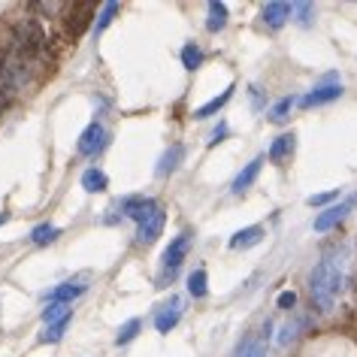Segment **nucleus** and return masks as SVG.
<instances>
[{"mask_svg":"<svg viewBox=\"0 0 357 357\" xmlns=\"http://www.w3.org/2000/svg\"><path fill=\"white\" fill-rule=\"evenodd\" d=\"M82 284H73V282H67V284H58L55 291H49L46 294V300L49 303H70V300H76V297H82Z\"/></svg>","mask_w":357,"mask_h":357,"instance_id":"obj_15","label":"nucleus"},{"mask_svg":"<svg viewBox=\"0 0 357 357\" xmlns=\"http://www.w3.org/2000/svg\"><path fill=\"white\" fill-rule=\"evenodd\" d=\"M88 15H91V10H88L85 3H73V19L67 22L70 33H82V31H85V22H88Z\"/></svg>","mask_w":357,"mask_h":357,"instance_id":"obj_22","label":"nucleus"},{"mask_svg":"<svg viewBox=\"0 0 357 357\" xmlns=\"http://www.w3.org/2000/svg\"><path fill=\"white\" fill-rule=\"evenodd\" d=\"M264 239V227L255 225V227H245V230H236L234 236H230V248H236V252H243V248H252Z\"/></svg>","mask_w":357,"mask_h":357,"instance_id":"obj_10","label":"nucleus"},{"mask_svg":"<svg viewBox=\"0 0 357 357\" xmlns=\"http://www.w3.org/2000/svg\"><path fill=\"white\" fill-rule=\"evenodd\" d=\"M31 239L37 245H49V243H55V239H58V227L49 225V221H46V225H37V227H33V234H31Z\"/></svg>","mask_w":357,"mask_h":357,"instance_id":"obj_23","label":"nucleus"},{"mask_svg":"<svg viewBox=\"0 0 357 357\" xmlns=\"http://www.w3.org/2000/svg\"><path fill=\"white\" fill-rule=\"evenodd\" d=\"M336 197H339V188L327 191V194H315V197H309V206H327V203L336 200Z\"/></svg>","mask_w":357,"mask_h":357,"instance_id":"obj_29","label":"nucleus"},{"mask_svg":"<svg viewBox=\"0 0 357 357\" xmlns=\"http://www.w3.org/2000/svg\"><path fill=\"white\" fill-rule=\"evenodd\" d=\"M236 357H266V348L261 339H243V345L236 348Z\"/></svg>","mask_w":357,"mask_h":357,"instance_id":"obj_24","label":"nucleus"},{"mask_svg":"<svg viewBox=\"0 0 357 357\" xmlns=\"http://www.w3.org/2000/svg\"><path fill=\"white\" fill-rule=\"evenodd\" d=\"M3 100H6V97H3V94H0V106H3Z\"/></svg>","mask_w":357,"mask_h":357,"instance_id":"obj_33","label":"nucleus"},{"mask_svg":"<svg viewBox=\"0 0 357 357\" xmlns=\"http://www.w3.org/2000/svg\"><path fill=\"white\" fill-rule=\"evenodd\" d=\"M203 58H206V55L200 52L197 43H185V46H182V67L185 70H197L203 64Z\"/></svg>","mask_w":357,"mask_h":357,"instance_id":"obj_20","label":"nucleus"},{"mask_svg":"<svg viewBox=\"0 0 357 357\" xmlns=\"http://www.w3.org/2000/svg\"><path fill=\"white\" fill-rule=\"evenodd\" d=\"M119 0H109V3L103 6V13H100V19H97V24H94V33H103L106 28H109V22L115 19V13H119Z\"/></svg>","mask_w":357,"mask_h":357,"instance_id":"obj_25","label":"nucleus"},{"mask_svg":"<svg viewBox=\"0 0 357 357\" xmlns=\"http://www.w3.org/2000/svg\"><path fill=\"white\" fill-rule=\"evenodd\" d=\"M124 212H128V218H133V225H146L151 215H158L160 206L151 197H128L124 200Z\"/></svg>","mask_w":357,"mask_h":357,"instance_id":"obj_3","label":"nucleus"},{"mask_svg":"<svg viewBox=\"0 0 357 357\" xmlns=\"http://www.w3.org/2000/svg\"><path fill=\"white\" fill-rule=\"evenodd\" d=\"M206 291H209V275H206V270H194L188 275V294L200 300V297H206Z\"/></svg>","mask_w":357,"mask_h":357,"instance_id":"obj_18","label":"nucleus"},{"mask_svg":"<svg viewBox=\"0 0 357 357\" xmlns=\"http://www.w3.org/2000/svg\"><path fill=\"white\" fill-rule=\"evenodd\" d=\"M297 6V19H300V24L303 22H309V15H312V3H294Z\"/></svg>","mask_w":357,"mask_h":357,"instance_id":"obj_30","label":"nucleus"},{"mask_svg":"<svg viewBox=\"0 0 357 357\" xmlns=\"http://www.w3.org/2000/svg\"><path fill=\"white\" fill-rule=\"evenodd\" d=\"M294 303H297V294H291V291H284L282 297H279V306H282V309H291Z\"/></svg>","mask_w":357,"mask_h":357,"instance_id":"obj_31","label":"nucleus"},{"mask_svg":"<svg viewBox=\"0 0 357 357\" xmlns=\"http://www.w3.org/2000/svg\"><path fill=\"white\" fill-rule=\"evenodd\" d=\"M67 327H70V318H67V321H58V324H52V327H46V330H43V336H40V342H58V339L67 333Z\"/></svg>","mask_w":357,"mask_h":357,"instance_id":"obj_28","label":"nucleus"},{"mask_svg":"<svg viewBox=\"0 0 357 357\" xmlns=\"http://www.w3.org/2000/svg\"><path fill=\"white\" fill-rule=\"evenodd\" d=\"M206 10H209V15H206V28H209L212 33L225 31V24H227V6L221 3V0H212Z\"/></svg>","mask_w":357,"mask_h":357,"instance_id":"obj_13","label":"nucleus"},{"mask_svg":"<svg viewBox=\"0 0 357 357\" xmlns=\"http://www.w3.org/2000/svg\"><path fill=\"white\" fill-rule=\"evenodd\" d=\"M3 221H6V215H3V212H0V225H3Z\"/></svg>","mask_w":357,"mask_h":357,"instance_id":"obj_32","label":"nucleus"},{"mask_svg":"<svg viewBox=\"0 0 357 357\" xmlns=\"http://www.w3.org/2000/svg\"><path fill=\"white\" fill-rule=\"evenodd\" d=\"M70 318V306L67 303H49L46 312H43V324L52 327V324H58V321H67Z\"/></svg>","mask_w":357,"mask_h":357,"instance_id":"obj_19","label":"nucleus"},{"mask_svg":"<svg viewBox=\"0 0 357 357\" xmlns=\"http://www.w3.org/2000/svg\"><path fill=\"white\" fill-rule=\"evenodd\" d=\"M185 255H188V236H176L173 243H169V248L164 252V270H167V275L160 279V284H167L169 279H173V270L176 266H182V261H185Z\"/></svg>","mask_w":357,"mask_h":357,"instance_id":"obj_4","label":"nucleus"},{"mask_svg":"<svg viewBox=\"0 0 357 357\" xmlns=\"http://www.w3.org/2000/svg\"><path fill=\"white\" fill-rule=\"evenodd\" d=\"M294 103H297V100H294V97H282V100H279V103H275L273 109H270V121H284V119H288V115H291Z\"/></svg>","mask_w":357,"mask_h":357,"instance_id":"obj_27","label":"nucleus"},{"mask_svg":"<svg viewBox=\"0 0 357 357\" xmlns=\"http://www.w3.org/2000/svg\"><path fill=\"white\" fill-rule=\"evenodd\" d=\"M182 155H185L182 146H169V149L164 151V158L158 160V176H169V173H173V169L182 164Z\"/></svg>","mask_w":357,"mask_h":357,"instance_id":"obj_14","label":"nucleus"},{"mask_svg":"<svg viewBox=\"0 0 357 357\" xmlns=\"http://www.w3.org/2000/svg\"><path fill=\"white\" fill-rule=\"evenodd\" d=\"M291 13H294V3H284V0H273V3H264L261 19H264V24H266L270 31H279L282 24L291 19Z\"/></svg>","mask_w":357,"mask_h":357,"instance_id":"obj_5","label":"nucleus"},{"mask_svg":"<svg viewBox=\"0 0 357 357\" xmlns=\"http://www.w3.org/2000/svg\"><path fill=\"white\" fill-rule=\"evenodd\" d=\"M106 139H109L106 137V128L94 121V124H88L85 133L79 137V151H82V155H97V151L106 146Z\"/></svg>","mask_w":357,"mask_h":357,"instance_id":"obj_6","label":"nucleus"},{"mask_svg":"<svg viewBox=\"0 0 357 357\" xmlns=\"http://www.w3.org/2000/svg\"><path fill=\"white\" fill-rule=\"evenodd\" d=\"M82 188L88 194H100L106 188V176L100 173V169H85V176H82Z\"/></svg>","mask_w":357,"mask_h":357,"instance_id":"obj_21","label":"nucleus"},{"mask_svg":"<svg viewBox=\"0 0 357 357\" xmlns=\"http://www.w3.org/2000/svg\"><path fill=\"white\" fill-rule=\"evenodd\" d=\"M336 97H342V88H339V85H318L315 91L303 94L297 106H306V109H309V106H321V103H330V100H336Z\"/></svg>","mask_w":357,"mask_h":357,"instance_id":"obj_8","label":"nucleus"},{"mask_svg":"<svg viewBox=\"0 0 357 357\" xmlns=\"http://www.w3.org/2000/svg\"><path fill=\"white\" fill-rule=\"evenodd\" d=\"M339 288H342V255H324L312 270L309 279V291H312V303H315L318 312L333 309V303L339 297Z\"/></svg>","mask_w":357,"mask_h":357,"instance_id":"obj_1","label":"nucleus"},{"mask_svg":"<svg viewBox=\"0 0 357 357\" xmlns=\"http://www.w3.org/2000/svg\"><path fill=\"white\" fill-rule=\"evenodd\" d=\"M354 206H357V194L351 200H345V203H339V206H330V209H324L321 215L315 218V230L318 234H327V230H333L336 225H342V221L351 215L354 212Z\"/></svg>","mask_w":357,"mask_h":357,"instance_id":"obj_2","label":"nucleus"},{"mask_svg":"<svg viewBox=\"0 0 357 357\" xmlns=\"http://www.w3.org/2000/svg\"><path fill=\"white\" fill-rule=\"evenodd\" d=\"M261 167H264V160H261V158H255L252 164H245V167H243V173H239V176L234 178V182H230V188H234L236 194H239V191H245L248 185H252L255 178H257V173H261Z\"/></svg>","mask_w":357,"mask_h":357,"instance_id":"obj_12","label":"nucleus"},{"mask_svg":"<svg viewBox=\"0 0 357 357\" xmlns=\"http://www.w3.org/2000/svg\"><path fill=\"white\" fill-rule=\"evenodd\" d=\"M164 221H167V215H164V209H160L158 215H151L146 225L137 227V239H139V243H146V245L155 243V239L160 236V230H164Z\"/></svg>","mask_w":357,"mask_h":357,"instance_id":"obj_11","label":"nucleus"},{"mask_svg":"<svg viewBox=\"0 0 357 357\" xmlns=\"http://www.w3.org/2000/svg\"><path fill=\"white\" fill-rule=\"evenodd\" d=\"M139 318H133V321H128V324H124L121 330H119V336H115V345H128L130 339H137L139 336Z\"/></svg>","mask_w":357,"mask_h":357,"instance_id":"obj_26","label":"nucleus"},{"mask_svg":"<svg viewBox=\"0 0 357 357\" xmlns=\"http://www.w3.org/2000/svg\"><path fill=\"white\" fill-rule=\"evenodd\" d=\"M303 333V321L300 318H291V321H282V327H279V333H275V342H279L282 348H288L294 339H297Z\"/></svg>","mask_w":357,"mask_h":357,"instance_id":"obj_16","label":"nucleus"},{"mask_svg":"<svg viewBox=\"0 0 357 357\" xmlns=\"http://www.w3.org/2000/svg\"><path fill=\"white\" fill-rule=\"evenodd\" d=\"M178 321H182V303H178V300H169L167 306H160L155 312V330H158V333H169Z\"/></svg>","mask_w":357,"mask_h":357,"instance_id":"obj_7","label":"nucleus"},{"mask_svg":"<svg viewBox=\"0 0 357 357\" xmlns=\"http://www.w3.org/2000/svg\"><path fill=\"white\" fill-rule=\"evenodd\" d=\"M230 97H234V85L225 88V91H221L218 97H212V100H209L206 106H200V109L194 112V115H197V119H209V115H215V112L221 109V106H225V103L230 100Z\"/></svg>","mask_w":357,"mask_h":357,"instance_id":"obj_17","label":"nucleus"},{"mask_svg":"<svg viewBox=\"0 0 357 357\" xmlns=\"http://www.w3.org/2000/svg\"><path fill=\"white\" fill-rule=\"evenodd\" d=\"M294 149H297V137H294V133H282V137H275V139H273L270 158L275 160V164H284V160H291Z\"/></svg>","mask_w":357,"mask_h":357,"instance_id":"obj_9","label":"nucleus"}]
</instances>
